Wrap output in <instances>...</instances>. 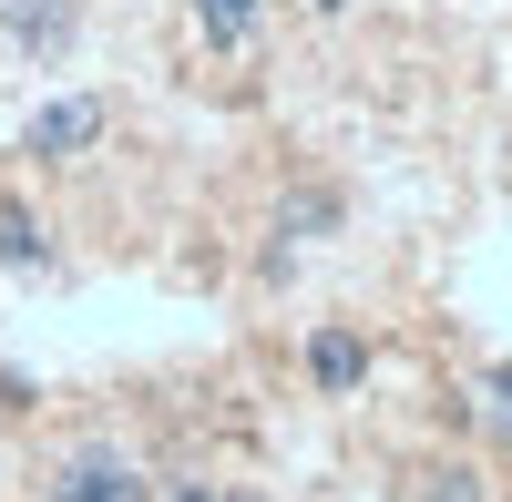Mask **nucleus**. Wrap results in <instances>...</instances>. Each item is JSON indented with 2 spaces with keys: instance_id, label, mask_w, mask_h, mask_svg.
<instances>
[{
  "instance_id": "nucleus-1",
  "label": "nucleus",
  "mask_w": 512,
  "mask_h": 502,
  "mask_svg": "<svg viewBox=\"0 0 512 502\" xmlns=\"http://www.w3.org/2000/svg\"><path fill=\"white\" fill-rule=\"evenodd\" d=\"M164 482L134 462L123 441H72L62 462H52V482H41V502H154Z\"/></svg>"
},
{
  "instance_id": "nucleus-2",
  "label": "nucleus",
  "mask_w": 512,
  "mask_h": 502,
  "mask_svg": "<svg viewBox=\"0 0 512 502\" xmlns=\"http://www.w3.org/2000/svg\"><path fill=\"white\" fill-rule=\"evenodd\" d=\"M103 134H113V103H103V93H62V103H41V113H31V134H21V144H31L41 164H72V154H93Z\"/></svg>"
},
{
  "instance_id": "nucleus-3",
  "label": "nucleus",
  "mask_w": 512,
  "mask_h": 502,
  "mask_svg": "<svg viewBox=\"0 0 512 502\" xmlns=\"http://www.w3.org/2000/svg\"><path fill=\"white\" fill-rule=\"evenodd\" d=\"M0 31H11V52H31V62H52V52H72V31H82V11H72V0H0Z\"/></svg>"
},
{
  "instance_id": "nucleus-4",
  "label": "nucleus",
  "mask_w": 512,
  "mask_h": 502,
  "mask_svg": "<svg viewBox=\"0 0 512 502\" xmlns=\"http://www.w3.org/2000/svg\"><path fill=\"white\" fill-rule=\"evenodd\" d=\"M308 380H318L328 400H349V390L369 380V339H359V328H318V339H308Z\"/></svg>"
},
{
  "instance_id": "nucleus-5",
  "label": "nucleus",
  "mask_w": 512,
  "mask_h": 502,
  "mask_svg": "<svg viewBox=\"0 0 512 502\" xmlns=\"http://www.w3.org/2000/svg\"><path fill=\"white\" fill-rule=\"evenodd\" d=\"M0 267H21V277L52 267V246H41V226H31V205H21V195H0Z\"/></svg>"
},
{
  "instance_id": "nucleus-6",
  "label": "nucleus",
  "mask_w": 512,
  "mask_h": 502,
  "mask_svg": "<svg viewBox=\"0 0 512 502\" xmlns=\"http://www.w3.org/2000/svg\"><path fill=\"white\" fill-rule=\"evenodd\" d=\"M256 21H267V0H195V31L216 41V52H246Z\"/></svg>"
},
{
  "instance_id": "nucleus-7",
  "label": "nucleus",
  "mask_w": 512,
  "mask_h": 502,
  "mask_svg": "<svg viewBox=\"0 0 512 502\" xmlns=\"http://www.w3.org/2000/svg\"><path fill=\"white\" fill-rule=\"evenodd\" d=\"M472 410H482V431L502 441V462H512V359H502V369H482V400H472Z\"/></svg>"
},
{
  "instance_id": "nucleus-8",
  "label": "nucleus",
  "mask_w": 512,
  "mask_h": 502,
  "mask_svg": "<svg viewBox=\"0 0 512 502\" xmlns=\"http://www.w3.org/2000/svg\"><path fill=\"white\" fill-rule=\"evenodd\" d=\"M154 502H267V492H246V482H205V472H175Z\"/></svg>"
},
{
  "instance_id": "nucleus-9",
  "label": "nucleus",
  "mask_w": 512,
  "mask_h": 502,
  "mask_svg": "<svg viewBox=\"0 0 512 502\" xmlns=\"http://www.w3.org/2000/svg\"><path fill=\"white\" fill-rule=\"evenodd\" d=\"M420 482H431L420 502H482V492H472V472H420Z\"/></svg>"
},
{
  "instance_id": "nucleus-10",
  "label": "nucleus",
  "mask_w": 512,
  "mask_h": 502,
  "mask_svg": "<svg viewBox=\"0 0 512 502\" xmlns=\"http://www.w3.org/2000/svg\"><path fill=\"white\" fill-rule=\"evenodd\" d=\"M308 11H318V21H338V11H349V0H308Z\"/></svg>"
}]
</instances>
